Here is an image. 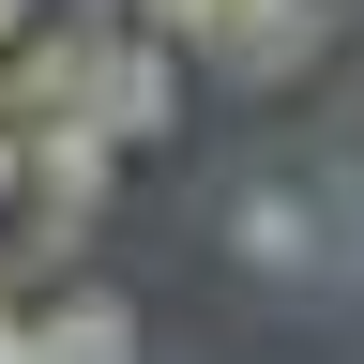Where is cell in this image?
I'll list each match as a JSON object with an SVG mask.
<instances>
[{
  "label": "cell",
  "instance_id": "obj_1",
  "mask_svg": "<svg viewBox=\"0 0 364 364\" xmlns=\"http://www.w3.org/2000/svg\"><path fill=\"white\" fill-rule=\"evenodd\" d=\"M228 273H258L273 304H349V152H289V167H228Z\"/></svg>",
  "mask_w": 364,
  "mask_h": 364
},
{
  "label": "cell",
  "instance_id": "obj_2",
  "mask_svg": "<svg viewBox=\"0 0 364 364\" xmlns=\"http://www.w3.org/2000/svg\"><path fill=\"white\" fill-rule=\"evenodd\" d=\"M182 91H198V61H182L167 31L107 16V31H91V61H76V122L107 136V152H167V136H182Z\"/></svg>",
  "mask_w": 364,
  "mask_h": 364
},
{
  "label": "cell",
  "instance_id": "obj_3",
  "mask_svg": "<svg viewBox=\"0 0 364 364\" xmlns=\"http://www.w3.org/2000/svg\"><path fill=\"white\" fill-rule=\"evenodd\" d=\"M16 364H136V304L107 289V273H31L16 289Z\"/></svg>",
  "mask_w": 364,
  "mask_h": 364
},
{
  "label": "cell",
  "instance_id": "obj_4",
  "mask_svg": "<svg viewBox=\"0 0 364 364\" xmlns=\"http://www.w3.org/2000/svg\"><path fill=\"white\" fill-rule=\"evenodd\" d=\"M318 46H334V0H228V31L198 46V76H228V91H289V76H318Z\"/></svg>",
  "mask_w": 364,
  "mask_h": 364
},
{
  "label": "cell",
  "instance_id": "obj_5",
  "mask_svg": "<svg viewBox=\"0 0 364 364\" xmlns=\"http://www.w3.org/2000/svg\"><path fill=\"white\" fill-rule=\"evenodd\" d=\"M31 16H46V0H0V31H31Z\"/></svg>",
  "mask_w": 364,
  "mask_h": 364
}]
</instances>
